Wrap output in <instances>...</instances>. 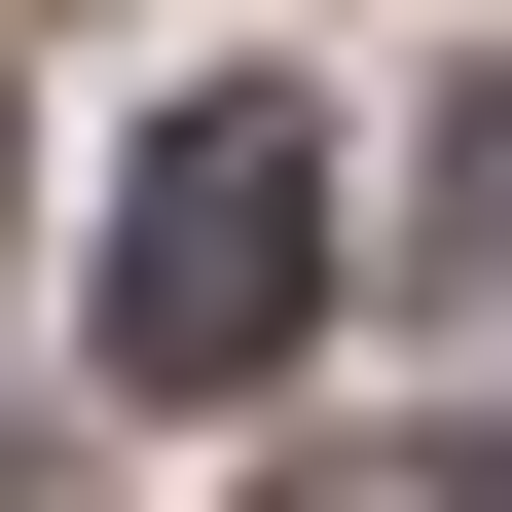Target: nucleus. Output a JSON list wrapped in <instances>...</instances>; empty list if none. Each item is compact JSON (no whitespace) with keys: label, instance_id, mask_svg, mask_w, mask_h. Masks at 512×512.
<instances>
[{"label":"nucleus","instance_id":"obj_1","mask_svg":"<svg viewBox=\"0 0 512 512\" xmlns=\"http://www.w3.org/2000/svg\"><path fill=\"white\" fill-rule=\"evenodd\" d=\"M293 293H330V110H293V74L147 110V183H110V366H147V403H256Z\"/></svg>","mask_w":512,"mask_h":512}]
</instances>
